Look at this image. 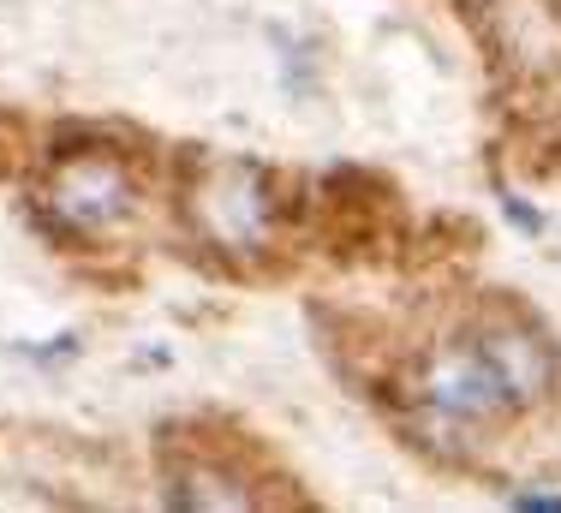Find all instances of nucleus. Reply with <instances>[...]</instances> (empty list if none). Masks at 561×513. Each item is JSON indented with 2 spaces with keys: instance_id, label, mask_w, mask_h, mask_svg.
<instances>
[{
  "instance_id": "nucleus-3",
  "label": "nucleus",
  "mask_w": 561,
  "mask_h": 513,
  "mask_svg": "<svg viewBox=\"0 0 561 513\" xmlns=\"http://www.w3.org/2000/svg\"><path fill=\"white\" fill-rule=\"evenodd\" d=\"M419 395L431 407V418H448V424H484V418L507 412V395H502V383L478 341L436 346L419 371Z\"/></svg>"
},
{
  "instance_id": "nucleus-1",
  "label": "nucleus",
  "mask_w": 561,
  "mask_h": 513,
  "mask_svg": "<svg viewBox=\"0 0 561 513\" xmlns=\"http://www.w3.org/2000/svg\"><path fill=\"white\" fill-rule=\"evenodd\" d=\"M48 215L66 227V233H84V239H102L138 209V185H131V168L108 150H78L55 161L48 173Z\"/></svg>"
},
{
  "instance_id": "nucleus-4",
  "label": "nucleus",
  "mask_w": 561,
  "mask_h": 513,
  "mask_svg": "<svg viewBox=\"0 0 561 513\" xmlns=\"http://www.w3.org/2000/svg\"><path fill=\"white\" fill-rule=\"evenodd\" d=\"M478 346H484L490 371H496L507 407H538V400H550L561 358L538 329H526V322H496V329L478 334Z\"/></svg>"
},
{
  "instance_id": "nucleus-2",
  "label": "nucleus",
  "mask_w": 561,
  "mask_h": 513,
  "mask_svg": "<svg viewBox=\"0 0 561 513\" xmlns=\"http://www.w3.org/2000/svg\"><path fill=\"white\" fill-rule=\"evenodd\" d=\"M192 221L216 251H263L275 233L270 180L245 161H216L192 192Z\"/></svg>"
}]
</instances>
